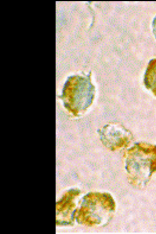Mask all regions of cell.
Returning <instances> with one entry per match:
<instances>
[{"label":"cell","instance_id":"cell-1","mask_svg":"<svg viewBox=\"0 0 156 234\" xmlns=\"http://www.w3.org/2000/svg\"><path fill=\"white\" fill-rule=\"evenodd\" d=\"M101 141L107 148L112 150L119 149L127 141L128 135L126 130L116 124L107 125L99 131Z\"/></svg>","mask_w":156,"mask_h":234}]
</instances>
